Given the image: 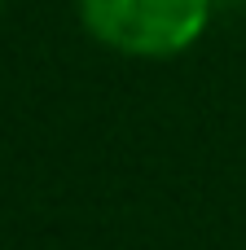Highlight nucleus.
I'll return each instance as SVG.
<instances>
[{
	"instance_id": "f257e3e1",
	"label": "nucleus",
	"mask_w": 246,
	"mask_h": 250,
	"mask_svg": "<svg viewBox=\"0 0 246 250\" xmlns=\"http://www.w3.org/2000/svg\"><path fill=\"white\" fill-rule=\"evenodd\" d=\"M75 9L101 48L141 62H167L207 35L216 0H75Z\"/></svg>"
},
{
	"instance_id": "f03ea898",
	"label": "nucleus",
	"mask_w": 246,
	"mask_h": 250,
	"mask_svg": "<svg viewBox=\"0 0 246 250\" xmlns=\"http://www.w3.org/2000/svg\"><path fill=\"white\" fill-rule=\"evenodd\" d=\"M0 4H4V0H0Z\"/></svg>"
}]
</instances>
